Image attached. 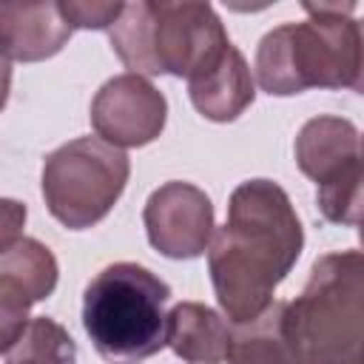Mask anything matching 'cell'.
<instances>
[{
  "label": "cell",
  "mask_w": 364,
  "mask_h": 364,
  "mask_svg": "<svg viewBox=\"0 0 364 364\" xmlns=\"http://www.w3.org/2000/svg\"><path fill=\"white\" fill-rule=\"evenodd\" d=\"M31 293L9 273H0V355L9 353L28 327Z\"/></svg>",
  "instance_id": "16"
},
{
  "label": "cell",
  "mask_w": 364,
  "mask_h": 364,
  "mask_svg": "<svg viewBox=\"0 0 364 364\" xmlns=\"http://www.w3.org/2000/svg\"><path fill=\"white\" fill-rule=\"evenodd\" d=\"M307 20L267 31L256 48V80L273 97L307 88H361L355 3H304Z\"/></svg>",
  "instance_id": "2"
},
{
  "label": "cell",
  "mask_w": 364,
  "mask_h": 364,
  "mask_svg": "<svg viewBox=\"0 0 364 364\" xmlns=\"http://www.w3.org/2000/svg\"><path fill=\"white\" fill-rule=\"evenodd\" d=\"M304 247V230L282 185L242 182L228 202V222L208 245V270L222 313L250 321L267 310L273 290L287 279Z\"/></svg>",
  "instance_id": "1"
},
{
  "label": "cell",
  "mask_w": 364,
  "mask_h": 364,
  "mask_svg": "<svg viewBox=\"0 0 364 364\" xmlns=\"http://www.w3.org/2000/svg\"><path fill=\"white\" fill-rule=\"evenodd\" d=\"M230 330L225 318L199 301H179L168 313L165 344L188 364H222Z\"/></svg>",
  "instance_id": "12"
},
{
  "label": "cell",
  "mask_w": 364,
  "mask_h": 364,
  "mask_svg": "<svg viewBox=\"0 0 364 364\" xmlns=\"http://www.w3.org/2000/svg\"><path fill=\"white\" fill-rule=\"evenodd\" d=\"M131 162L100 136H77L43 162V199L68 230H85L108 216L125 191Z\"/></svg>",
  "instance_id": "6"
},
{
  "label": "cell",
  "mask_w": 364,
  "mask_h": 364,
  "mask_svg": "<svg viewBox=\"0 0 364 364\" xmlns=\"http://www.w3.org/2000/svg\"><path fill=\"white\" fill-rule=\"evenodd\" d=\"M287 324L299 364H364V256L333 250L313 262Z\"/></svg>",
  "instance_id": "4"
},
{
  "label": "cell",
  "mask_w": 364,
  "mask_h": 364,
  "mask_svg": "<svg viewBox=\"0 0 364 364\" xmlns=\"http://www.w3.org/2000/svg\"><path fill=\"white\" fill-rule=\"evenodd\" d=\"M111 48L131 74H173L193 80L230 48L228 31L208 3H122L108 28Z\"/></svg>",
  "instance_id": "3"
},
{
  "label": "cell",
  "mask_w": 364,
  "mask_h": 364,
  "mask_svg": "<svg viewBox=\"0 0 364 364\" xmlns=\"http://www.w3.org/2000/svg\"><path fill=\"white\" fill-rule=\"evenodd\" d=\"M6 364H77V344L63 324L48 316H37L9 350Z\"/></svg>",
  "instance_id": "14"
},
{
  "label": "cell",
  "mask_w": 364,
  "mask_h": 364,
  "mask_svg": "<svg viewBox=\"0 0 364 364\" xmlns=\"http://www.w3.org/2000/svg\"><path fill=\"white\" fill-rule=\"evenodd\" d=\"M168 119L162 91L139 74L111 77L91 102V125L114 148H139L154 142Z\"/></svg>",
  "instance_id": "8"
},
{
  "label": "cell",
  "mask_w": 364,
  "mask_h": 364,
  "mask_svg": "<svg viewBox=\"0 0 364 364\" xmlns=\"http://www.w3.org/2000/svg\"><path fill=\"white\" fill-rule=\"evenodd\" d=\"M26 205L17 199H0V256L6 250H11L20 239H23V228H26Z\"/></svg>",
  "instance_id": "18"
},
{
  "label": "cell",
  "mask_w": 364,
  "mask_h": 364,
  "mask_svg": "<svg viewBox=\"0 0 364 364\" xmlns=\"http://www.w3.org/2000/svg\"><path fill=\"white\" fill-rule=\"evenodd\" d=\"M296 165L316 182L327 222L355 228L361 210V136L344 117H313L296 136Z\"/></svg>",
  "instance_id": "7"
},
{
  "label": "cell",
  "mask_w": 364,
  "mask_h": 364,
  "mask_svg": "<svg viewBox=\"0 0 364 364\" xmlns=\"http://www.w3.org/2000/svg\"><path fill=\"white\" fill-rule=\"evenodd\" d=\"M188 94L193 108L205 119H213V122L236 119L256 97L253 74L245 54L236 46H230L213 68L188 80Z\"/></svg>",
  "instance_id": "11"
},
{
  "label": "cell",
  "mask_w": 364,
  "mask_h": 364,
  "mask_svg": "<svg viewBox=\"0 0 364 364\" xmlns=\"http://www.w3.org/2000/svg\"><path fill=\"white\" fill-rule=\"evenodd\" d=\"M171 287L136 262L102 267L82 296V327L108 364H139L165 347Z\"/></svg>",
  "instance_id": "5"
},
{
  "label": "cell",
  "mask_w": 364,
  "mask_h": 364,
  "mask_svg": "<svg viewBox=\"0 0 364 364\" xmlns=\"http://www.w3.org/2000/svg\"><path fill=\"white\" fill-rule=\"evenodd\" d=\"M71 37L57 3H3L0 51L9 60L37 63L54 57Z\"/></svg>",
  "instance_id": "10"
},
{
  "label": "cell",
  "mask_w": 364,
  "mask_h": 364,
  "mask_svg": "<svg viewBox=\"0 0 364 364\" xmlns=\"http://www.w3.org/2000/svg\"><path fill=\"white\" fill-rule=\"evenodd\" d=\"M142 222L148 242L168 259L202 256L216 230L208 193L182 179L165 182L148 196Z\"/></svg>",
  "instance_id": "9"
},
{
  "label": "cell",
  "mask_w": 364,
  "mask_h": 364,
  "mask_svg": "<svg viewBox=\"0 0 364 364\" xmlns=\"http://www.w3.org/2000/svg\"><path fill=\"white\" fill-rule=\"evenodd\" d=\"M9 88H11V63H9V57L0 51V111H3L6 100H9Z\"/></svg>",
  "instance_id": "19"
},
{
  "label": "cell",
  "mask_w": 364,
  "mask_h": 364,
  "mask_svg": "<svg viewBox=\"0 0 364 364\" xmlns=\"http://www.w3.org/2000/svg\"><path fill=\"white\" fill-rule=\"evenodd\" d=\"M0 273L14 276L31 293L34 301H43V299H48L54 293L60 267H57L54 253L43 242L20 239L11 250H6L0 256Z\"/></svg>",
  "instance_id": "15"
},
{
  "label": "cell",
  "mask_w": 364,
  "mask_h": 364,
  "mask_svg": "<svg viewBox=\"0 0 364 364\" xmlns=\"http://www.w3.org/2000/svg\"><path fill=\"white\" fill-rule=\"evenodd\" d=\"M63 20L71 28H111L114 20L122 11V3H82V0H65L57 3Z\"/></svg>",
  "instance_id": "17"
},
{
  "label": "cell",
  "mask_w": 364,
  "mask_h": 364,
  "mask_svg": "<svg viewBox=\"0 0 364 364\" xmlns=\"http://www.w3.org/2000/svg\"><path fill=\"white\" fill-rule=\"evenodd\" d=\"M225 358L228 364H299L287 324V301H270L264 313L236 324Z\"/></svg>",
  "instance_id": "13"
}]
</instances>
